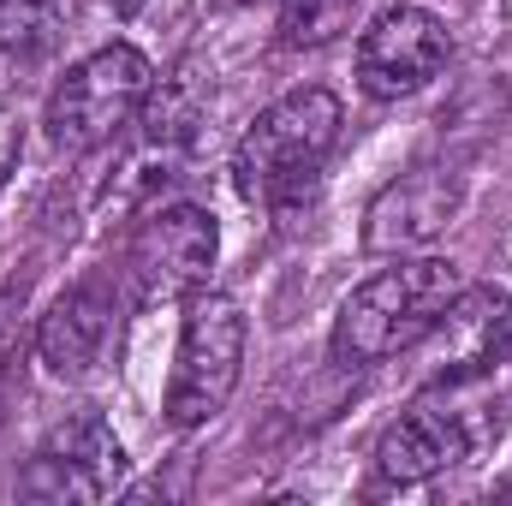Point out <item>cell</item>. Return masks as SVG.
<instances>
[{
  "instance_id": "cell-7",
  "label": "cell",
  "mask_w": 512,
  "mask_h": 506,
  "mask_svg": "<svg viewBox=\"0 0 512 506\" xmlns=\"http://www.w3.org/2000/svg\"><path fill=\"white\" fill-rule=\"evenodd\" d=\"M120 477H126V447L114 423L102 411H72L36 441L30 465L18 471V495L42 506H90L108 501Z\"/></svg>"
},
{
  "instance_id": "cell-6",
  "label": "cell",
  "mask_w": 512,
  "mask_h": 506,
  "mask_svg": "<svg viewBox=\"0 0 512 506\" xmlns=\"http://www.w3.org/2000/svg\"><path fill=\"white\" fill-rule=\"evenodd\" d=\"M215 256H221V221L203 203H161L137 221L120 280L131 304H185L191 292L209 286Z\"/></svg>"
},
{
  "instance_id": "cell-2",
  "label": "cell",
  "mask_w": 512,
  "mask_h": 506,
  "mask_svg": "<svg viewBox=\"0 0 512 506\" xmlns=\"http://www.w3.org/2000/svg\"><path fill=\"white\" fill-rule=\"evenodd\" d=\"M340 126H346V108H340V96L328 84L286 90L233 143V191L251 209H286V203H298L322 179L328 155L340 149Z\"/></svg>"
},
{
  "instance_id": "cell-5",
  "label": "cell",
  "mask_w": 512,
  "mask_h": 506,
  "mask_svg": "<svg viewBox=\"0 0 512 506\" xmlns=\"http://www.w3.org/2000/svg\"><path fill=\"white\" fill-rule=\"evenodd\" d=\"M245 310L227 292H191L185 316H179V352H173V376H167V423L173 429H203L209 417L227 411L239 370H245Z\"/></svg>"
},
{
  "instance_id": "cell-16",
  "label": "cell",
  "mask_w": 512,
  "mask_h": 506,
  "mask_svg": "<svg viewBox=\"0 0 512 506\" xmlns=\"http://www.w3.org/2000/svg\"><path fill=\"white\" fill-rule=\"evenodd\" d=\"M221 12H245V6H262V0H215Z\"/></svg>"
},
{
  "instance_id": "cell-10",
  "label": "cell",
  "mask_w": 512,
  "mask_h": 506,
  "mask_svg": "<svg viewBox=\"0 0 512 506\" xmlns=\"http://www.w3.org/2000/svg\"><path fill=\"white\" fill-rule=\"evenodd\" d=\"M417 346H423V387L501 370L512 358V292H501V286H459Z\"/></svg>"
},
{
  "instance_id": "cell-1",
  "label": "cell",
  "mask_w": 512,
  "mask_h": 506,
  "mask_svg": "<svg viewBox=\"0 0 512 506\" xmlns=\"http://www.w3.org/2000/svg\"><path fill=\"white\" fill-rule=\"evenodd\" d=\"M459 286L465 274L447 256H393L364 286L346 292L334 334H328V358L340 370H376L393 352H411Z\"/></svg>"
},
{
  "instance_id": "cell-14",
  "label": "cell",
  "mask_w": 512,
  "mask_h": 506,
  "mask_svg": "<svg viewBox=\"0 0 512 506\" xmlns=\"http://www.w3.org/2000/svg\"><path fill=\"white\" fill-rule=\"evenodd\" d=\"M18 316H24V280H0V364L18 340Z\"/></svg>"
},
{
  "instance_id": "cell-11",
  "label": "cell",
  "mask_w": 512,
  "mask_h": 506,
  "mask_svg": "<svg viewBox=\"0 0 512 506\" xmlns=\"http://www.w3.org/2000/svg\"><path fill=\"white\" fill-rule=\"evenodd\" d=\"M120 328V280L90 274L72 292H60L48 304V316L36 322V358L60 381H84L114 346Z\"/></svg>"
},
{
  "instance_id": "cell-17",
  "label": "cell",
  "mask_w": 512,
  "mask_h": 506,
  "mask_svg": "<svg viewBox=\"0 0 512 506\" xmlns=\"http://www.w3.org/2000/svg\"><path fill=\"white\" fill-rule=\"evenodd\" d=\"M501 495H507V501H512V483H507V489H501Z\"/></svg>"
},
{
  "instance_id": "cell-8",
  "label": "cell",
  "mask_w": 512,
  "mask_h": 506,
  "mask_svg": "<svg viewBox=\"0 0 512 506\" xmlns=\"http://www.w3.org/2000/svg\"><path fill=\"white\" fill-rule=\"evenodd\" d=\"M447 54H453L447 18L417 6V0H399V6H387L364 24L352 72H358V90L370 102H405L447 66Z\"/></svg>"
},
{
  "instance_id": "cell-12",
  "label": "cell",
  "mask_w": 512,
  "mask_h": 506,
  "mask_svg": "<svg viewBox=\"0 0 512 506\" xmlns=\"http://www.w3.org/2000/svg\"><path fill=\"white\" fill-rule=\"evenodd\" d=\"M364 0H280V48H322L352 30Z\"/></svg>"
},
{
  "instance_id": "cell-4",
  "label": "cell",
  "mask_w": 512,
  "mask_h": 506,
  "mask_svg": "<svg viewBox=\"0 0 512 506\" xmlns=\"http://www.w3.org/2000/svg\"><path fill=\"white\" fill-rule=\"evenodd\" d=\"M471 381H429L417 393V405L387 423L370 453L376 489H417V483L441 477L447 465L471 459L489 435H501V417H477L483 405H465Z\"/></svg>"
},
{
  "instance_id": "cell-3",
  "label": "cell",
  "mask_w": 512,
  "mask_h": 506,
  "mask_svg": "<svg viewBox=\"0 0 512 506\" xmlns=\"http://www.w3.org/2000/svg\"><path fill=\"white\" fill-rule=\"evenodd\" d=\"M149 96H155V60L137 42H108V48L84 54L78 66H66V78L54 84V96L42 108L48 143L66 155H90V149L114 143L149 108Z\"/></svg>"
},
{
  "instance_id": "cell-9",
  "label": "cell",
  "mask_w": 512,
  "mask_h": 506,
  "mask_svg": "<svg viewBox=\"0 0 512 506\" xmlns=\"http://www.w3.org/2000/svg\"><path fill=\"white\" fill-rule=\"evenodd\" d=\"M459 209H465V173L441 167V161H417L370 197L358 239H364L370 256H411L423 245H435L453 227Z\"/></svg>"
},
{
  "instance_id": "cell-13",
  "label": "cell",
  "mask_w": 512,
  "mask_h": 506,
  "mask_svg": "<svg viewBox=\"0 0 512 506\" xmlns=\"http://www.w3.org/2000/svg\"><path fill=\"white\" fill-rule=\"evenodd\" d=\"M72 0H0V54H30L66 24Z\"/></svg>"
},
{
  "instance_id": "cell-15",
  "label": "cell",
  "mask_w": 512,
  "mask_h": 506,
  "mask_svg": "<svg viewBox=\"0 0 512 506\" xmlns=\"http://www.w3.org/2000/svg\"><path fill=\"white\" fill-rule=\"evenodd\" d=\"M18 149H24V131L12 114H0V185L12 179V167H18Z\"/></svg>"
}]
</instances>
